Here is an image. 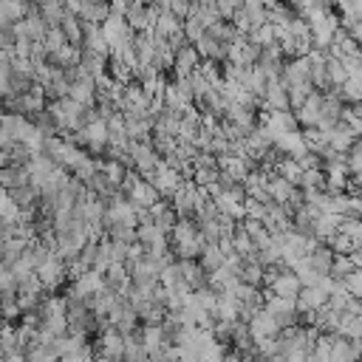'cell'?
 <instances>
[{
	"label": "cell",
	"instance_id": "obj_43",
	"mask_svg": "<svg viewBox=\"0 0 362 362\" xmlns=\"http://www.w3.org/2000/svg\"><path fill=\"white\" fill-rule=\"evenodd\" d=\"M192 181H195L198 187L209 189L212 184H218V181H221V170H218V167H198V170L192 173Z\"/></svg>",
	"mask_w": 362,
	"mask_h": 362
},
{
	"label": "cell",
	"instance_id": "obj_42",
	"mask_svg": "<svg viewBox=\"0 0 362 362\" xmlns=\"http://www.w3.org/2000/svg\"><path fill=\"white\" fill-rule=\"evenodd\" d=\"M68 45V40H65V34H62V28H48V34H45V40H42V48H45V54L48 57H54L59 48H65Z\"/></svg>",
	"mask_w": 362,
	"mask_h": 362
},
{
	"label": "cell",
	"instance_id": "obj_31",
	"mask_svg": "<svg viewBox=\"0 0 362 362\" xmlns=\"http://www.w3.org/2000/svg\"><path fill=\"white\" fill-rule=\"evenodd\" d=\"M325 74H328L331 90H337V88H342V85L348 82V71H345L342 59H337V57H328V59H325Z\"/></svg>",
	"mask_w": 362,
	"mask_h": 362
},
{
	"label": "cell",
	"instance_id": "obj_37",
	"mask_svg": "<svg viewBox=\"0 0 362 362\" xmlns=\"http://www.w3.org/2000/svg\"><path fill=\"white\" fill-rule=\"evenodd\" d=\"M0 351H3V356H8V354H25L14 325H6V328L0 331Z\"/></svg>",
	"mask_w": 362,
	"mask_h": 362
},
{
	"label": "cell",
	"instance_id": "obj_33",
	"mask_svg": "<svg viewBox=\"0 0 362 362\" xmlns=\"http://www.w3.org/2000/svg\"><path fill=\"white\" fill-rule=\"evenodd\" d=\"M334 11L339 14L342 28H351V25L362 23V0H356V3H339Z\"/></svg>",
	"mask_w": 362,
	"mask_h": 362
},
{
	"label": "cell",
	"instance_id": "obj_41",
	"mask_svg": "<svg viewBox=\"0 0 362 362\" xmlns=\"http://www.w3.org/2000/svg\"><path fill=\"white\" fill-rule=\"evenodd\" d=\"M339 337H345V339H362V317L342 314V322H339Z\"/></svg>",
	"mask_w": 362,
	"mask_h": 362
},
{
	"label": "cell",
	"instance_id": "obj_22",
	"mask_svg": "<svg viewBox=\"0 0 362 362\" xmlns=\"http://www.w3.org/2000/svg\"><path fill=\"white\" fill-rule=\"evenodd\" d=\"M139 339H141V345H144V351H147V359H150V354H156V351H161L164 345H170L161 325H141V328H139Z\"/></svg>",
	"mask_w": 362,
	"mask_h": 362
},
{
	"label": "cell",
	"instance_id": "obj_1",
	"mask_svg": "<svg viewBox=\"0 0 362 362\" xmlns=\"http://www.w3.org/2000/svg\"><path fill=\"white\" fill-rule=\"evenodd\" d=\"M122 192H124V198H127L136 209H153V206L161 201L158 189H156L150 181H144L136 170H130V173H127L124 184H122Z\"/></svg>",
	"mask_w": 362,
	"mask_h": 362
},
{
	"label": "cell",
	"instance_id": "obj_56",
	"mask_svg": "<svg viewBox=\"0 0 362 362\" xmlns=\"http://www.w3.org/2000/svg\"><path fill=\"white\" fill-rule=\"evenodd\" d=\"M359 246H362V243H359Z\"/></svg>",
	"mask_w": 362,
	"mask_h": 362
},
{
	"label": "cell",
	"instance_id": "obj_9",
	"mask_svg": "<svg viewBox=\"0 0 362 362\" xmlns=\"http://www.w3.org/2000/svg\"><path fill=\"white\" fill-rule=\"evenodd\" d=\"M102 34H105V40H107V45H110V54H113L116 48H122L124 42L133 40V31H130L127 20L119 17V14H110V17L102 23Z\"/></svg>",
	"mask_w": 362,
	"mask_h": 362
},
{
	"label": "cell",
	"instance_id": "obj_55",
	"mask_svg": "<svg viewBox=\"0 0 362 362\" xmlns=\"http://www.w3.org/2000/svg\"><path fill=\"white\" fill-rule=\"evenodd\" d=\"M0 359H3V351H0Z\"/></svg>",
	"mask_w": 362,
	"mask_h": 362
},
{
	"label": "cell",
	"instance_id": "obj_30",
	"mask_svg": "<svg viewBox=\"0 0 362 362\" xmlns=\"http://www.w3.org/2000/svg\"><path fill=\"white\" fill-rule=\"evenodd\" d=\"M37 8H40V17L45 20L48 28H59V23H62L65 14H68L65 3H57V0H45V3H40Z\"/></svg>",
	"mask_w": 362,
	"mask_h": 362
},
{
	"label": "cell",
	"instance_id": "obj_6",
	"mask_svg": "<svg viewBox=\"0 0 362 362\" xmlns=\"http://www.w3.org/2000/svg\"><path fill=\"white\" fill-rule=\"evenodd\" d=\"M96 356H105L107 362L124 359V337L116 328H105L96 334Z\"/></svg>",
	"mask_w": 362,
	"mask_h": 362
},
{
	"label": "cell",
	"instance_id": "obj_52",
	"mask_svg": "<svg viewBox=\"0 0 362 362\" xmlns=\"http://www.w3.org/2000/svg\"><path fill=\"white\" fill-rule=\"evenodd\" d=\"M238 6H240V3H232V0H221V3H215V8H218V17H221L223 23H232V17H235Z\"/></svg>",
	"mask_w": 362,
	"mask_h": 362
},
{
	"label": "cell",
	"instance_id": "obj_53",
	"mask_svg": "<svg viewBox=\"0 0 362 362\" xmlns=\"http://www.w3.org/2000/svg\"><path fill=\"white\" fill-rule=\"evenodd\" d=\"M351 260H354V266L362 272V246H356V249L351 252Z\"/></svg>",
	"mask_w": 362,
	"mask_h": 362
},
{
	"label": "cell",
	"instance_id": "obj_46",
	"mask_svg": "<svg viewBox=\"0 0 362 362\" xmlns=\"http://www.w3.org/2000/svg\"><path fill=\"white\" fill-rule=\"evenodd\" d=\"M300 187L303 189H325V173L322 170H303Z\"/></svg>",
	"mask_w": 362,
	"mask_h": 362
},
{
	"label": "cell",
	"instance_id": "obj_10",
	"mask_svg": "<svg viewBox=\"0 0 362 362\" xmlns=\"http://www.w3.org/2000/svg\"><path fill=\"white\" fill-rule=\"evenodd\" d=\"M184 181H187V178H184L178 170L167 167V164H164V158H161V164H158V170H156V175H153V181H150V184L158 189V195H164V198H173Z\"/></svg>",
	"mask_w": 362,
	"mask_h": 362
},
{
	"label": "cell",
	"instance_id": "obj_21",
	"mask_svg": "<svg viewBox=\"0 0 362 362\" xmlns=\"http://www.w3.org/2000/svg\"><path fill=\"white\" fill-rule=\"evenodd\" d=\"M337 232H339V215L320 212L317 221H314V240H317V243H328Z\"/></svg>",
	"mask_w": 362,
	"mask_h": 362
},
{
	"label": "cell",
	"instance_id": "obj_24",
	"mask_svg": "<svg viewBox=\"0 0 362 362\" xmlns=\"http://www.w3.org/2000/svg\"><path fill=\"white\" fill-rule=\"evenodd\" d=\"M99 173L107 178V184L110 187H116V189H122V184H124V178H127V167L122 164V161H116V158H99Z\"/></svg>",
	"mask_w": 362,
	"mask_h": 362
},
{
	"label": "cell",
	"instance_id": "obj_7",
	"mask_svg": "<svg viewBox=\"0 0 362 362\" xmlns=\"http://www.w3.org/2000/svg\"><path fill=\"white\" fill-rule=\"evenodd\" d=\"M280 82L288 88H297V85H308L311 82V62L308 57H294V59H286L283 62V71H280Z\"/></svg>",
	"mask_w": 362,
	"mask_h": 362
},
{
	"label": "cell",
	"instance_id": "obj_5",
	"mask_svg": "<svg viewBox=\"0 0 362 362\" xmlns=\"http://www.w3.org/2000/svg\"><path fill=\"white\" fill-rule=\"evenodd\" d=\"M136 238H139V243L144 246V252H147L150 257H161V255L170 252V235H167L161 226H156V223L139 226V229H136Z\"/></svg>",
	"mask_w": 362,
	"mask_h": 362
},
{
	"label": "cell",
	"instance_id": "obj_28",
	"mask_svg": "<svg viewBox=\"0 0 362 362\" xmlns=\"http://www.w3.org/2000/svg\"><path fill=\"white\" fill-rule=\"evenodd\" d=\"M294 192H297V187L288 184L286 178H280V175H272V178H269V195H272V204L286 206V204L294 198Z\"/></svg>",
	"mask_w": 362,
	"mask_h": 362
},
{
	"label": "cell",
	"instance_id": "obj_16",
	"mask_svg": "<svg viewBox=\"0 0 362 362\" xmlns=\"http://www.w3.org/2000/svg\"><path fill=\"white\" fill-rule=\"evenodd\" d=\"M107 322H110V328H116L122 337L139 334V314H136V308H130L127 303H122V305L107 317Z\"/></svg>",
	"mask_w": 362,
	"mask_h": 362
},
{
	"label": "cell",
	"instance_id": "obj_12",
	"mask_svg": "<svg viewBox=\"0 0 362 362\" xmlns=\"http://www.w3.org/2000/svg\"><path fill=\"white\" fill-rule=\"evenodd\" d=\"M201 54L195 51V45H181L178 51H175V59H173V71H175V79H187L189 74H195L198 68H201Z\"/></svg>",
	"mask_w": 362,
	"mask_h": 362
},
{
	"label": "cell",
	"instance_id": "obj_49",
	"mask_svg": "<svg viewBox=\"0 0 362 362\" xmlns=\"http://www.w3.org/2000/svg\"><path fill=\"white\" fill-rule=\"evenodd\" d=\"M342 286H345V291H348L354 300H362V272H359V269H354V272L342 280Z\"/></svg>",
	"mask_w": 362,
	"mask_h": 362
},
{
	"label": "cell",
	"instance_id": "obj_29",
	"mask_svg": "<svg viewBox=\"0 0 362 362\" xmlns=\"http://www.w3.org/2000/svg\"><path fill=\"white\" fill-rule=\"evenodd\" d=\"M215 320H223V322H238V320H240V303H238L232 294H218Z\"/></svg>",
	"mask_w": 362,
	"mask_h": 362
},
{
	"label": "cell",
	"instance_id": "obj_40",
	"mask_svg": "<svg viewBox=\"0 0 362 362\" xmlns=\"http://www.w3.org/2000/svg\"><path fill=\"white\" fill-rule=\"evenodd\" d=\"M303 139H305L308 153H314V156H322L325 150H331L328 147V136L322 130H303Z\"/></svg>",
	"mask_w": 362,
	"mask_h": 362
},
{
	"label": "cell",
	"instance_id": "obj_32",
	"mask_svg": "<svg viewBox=\"0 0 362 362\" xmlns=\"http://www.w3.org/2000/svg\"><path fill=\"white\" fill-rule=\"evenodd\" d=\"M274 175H280V178H286L288 184L300 187L303 167H300V161H294V158H280V161H277V167H274Z\"/></svg>",
	"mask_w": 362,
	"mask_h": 362
},
{
	"label": "cell",
	"instance_id": "obj_48",
	"mask_svg": "<svg viewBox=\"0 0 362 362\" xmlns=\"http://www.w3.org/2000/svg\"><path fill=\"white\" fill-rule=\"evenodd\" d=\"M204 34H206V28H204L195 17H187V20H184V37H187V42H189V45H195Z\"/></svg>",
	"mask_w": 362,
	"mask_h": 362
},
{
	"label": "cell",
	"instance_id": "obj_25",
	"mask_svg": "<svg viewBox=\"0 0 362 362\" xmlns=\"http://www.w3.org/2000/svg\"><path fill=\"white\" fill-rule=\"evenodd\" d=\"M334 257H337V255L331 252L328 243H317V246L311 249V255H308V263H311V269H314L317 274H331Z\"/></svg>",
	"mask_w": 362,
	"mask_h": 362
},
{
	"label": "cell",
	"instance_id": "obj_15",
	"mask_svg": "<svg viewBox=\"0 0 362 362\" xmlns=\"http://www.w3.org/2000/svg\"><path fill=\"white\" fill-rule=\"evenodd\" d=\"M274 150H277V156H283V158H294V161H297V158H303V156L308 153L305 139H303V130L277 136V139H274Z\"/></svg>",
	"mask_w": 362,
	"mask_h": 362
},
{
	"label": "cell",
	"instance_id": "obj_8",
	"mask_svg": "<svg viewBox=\"0 0 362 362\" xmlns=\"http://www.w3.org/2000/svg\"><path fill=\"white\" fill-rule=\"evenodd\" d=\"M257 124L269 127V130L274 133V139L283 136V133H297V130H300L297 116H294L291 110H263L260 119H257Z\"/></svg>",
	"mask_w": 362,
	"mask_h": 362
},
{
	"label": "cell",
	"instance_id": "obj_36",
	"mask_svg": "<svg viewBox=\"0 0 362 362\" xmlns=\"http://www.w3.org/2000/svg\"><path fill=\"white\" fill-rule=\"evenodd\" d=\"M263 266L252 257V260H243V269H240V283H246V286H255V288H260L263 286Z\"/></svg>",
	"mask_w": 362,
	"mask_h": 362
},
{
	"label": "cell",
	"instance_id": "obj_54",
	"mask_svg": "<svg viewBox=\"0 0 362 362\" xmlns=\"http://www.w3.org/2000/svg\"><path fill=\"white\" fill-rule=\"evenodd\" d=\"M3 362H25V354H8L3 356Z\"/></svg>",
	"mask_w": 362,
	"mask_h": 362
},
{
	"label": "cell",
	"instance_id": "obj_3",
	"mask_svg": "<svg viewBox=\"0 0 362 362\" xmlns=\"http://www.w3.org/2000/svg\"><path fill=\"white\" fill-rule=\"evenodd\" d=\"M263 23H269V11H266V6L257 3V0L240 3L238 11H235V17H232V25H235L240 34H246V37H249L255 28H260Z\"/></svg>",
	"mask_w": 362,
	"mask_h": 362
},
{
	"label": "cell",
	"instance_id": "obj_14",
	"mask_svg": "<svg viewBox=\"0 0 362 362\" xmlns=\"http://www.w3.org/2000/svg\"><path fill=\"white\" fill-rule=\"evenodd\" d=\"M269 291L274 294V297H283V300H297V294L303 291V283H300V277L291 272V269H280V274L274 277V283L269 286Z\"/></svg>",
	"mask_w": 362,
	"mask_h": 362
},
{
	"label": "cell",
	"instance_id": "obj_51",
	"mask_svg": "<svg viewBox=\"0 0 362 362\" xmlns=\"http://www.w3.org/2000/svg\"><path fill=\"white\" fill-rule=\"evenodd\" d=\"M189 6H192V3H187V0H170V3H167V11L184 23V20L189 17Z\"/></svg>",
	"mask_w": 362,
	"mask_h": 362
},
{
	"label": "cell",
	"instance_id": "obj_38",
	"mask_svg": "<svg viewBox=\"0 0 362 362\" xmlns=\"http://www.w3.org/2000/svg\"><path fill=\"white\" fill-rule=\"evenodd\" d=\"M59 28H62V34H65V40H68L71 45H79V48H82V20H79V17L65 14V20L59 23Z\"/></svg>",
	"mask_w": 362,
	"mask_h": 362
},
{
	"label": "cell",
	"instance_id": "obj_50",
	"mask_svg": "<svg viewBox=\"0 0 362 362\" xmlns=\"http://www.w3.org/2000/svg\"><path fill=\"white\" fill-rule=\"evenodd\" d=\"M328 246H331V252H334V255H351V252L356 249V246H354V243H351L345 235H339V232H337V235L328 240Z\"/></svg>",
	"mask_w": 362,
	"mask_h": 362
},
{
	"label": "cell",
	"instance_id": "obj_39",
	"mask_svg": "<svg viewBox=\"0 0 362 362\" xmlns=\"http://www.w3.org/2000/svg\"><path fill=\"white\" fill-rule=\"evenodd\" d=\"M339 235H345L354 246H359L362 243V218H351V215L339 218Z\"/></svg>",
	"mask_w": 362,
	"mask_h": 362
},
{
	"label": "cell",
	"instance_id": "obj_2",
	"mask_svg": "<svg viewBox=\"0 0 362 362\" xmlns=\"http://www.w3.org/2000/svg\"><path fill=\"white\" fill-rule=\"evenodd\" d=\"M45 110L51 113V119H54V124H57L59 133H76V130H79V116H82L85 107H79L71 96H65V99L48 102Z\"/></svg>",
	"mask_w": 362,
	"mask_h": 362
},
{
	"label": "cell",
	"instance_id": "obj_47",
	"mask_svg": "<svg viewBox=\"0 0 362 362\" xmlns=\"http://www.w3.org/2000/svg\"><path fill=\"white\" fill-rule=\"evenodd\" d=\"M25 362H59V359L45 345H28L25 348Z\"/></svg>",
	"mask_w": 362,
	"mask_h": 362
},
{
	"label": "cell",
	"instance_id": "obj_27",
	"mask_svg": "<svg viewBox=\"0 0 362 362\" xmlns=\"http://www.w3.org/2000/svg\"><path fill=\"white\" fill-rule=\"evenodd\" d=\"M82 23H90V25H102L107 17H110V6L107 3H79V14H76Z\"/></svg>",
	"mask_w": 362,
	"mask_h": 362
},
{
	"label": "cell",
	"instance_id": "obj_34",
	"mask_svg": "<svg viewBox=\"0 0 362 362\" xmlns=\"http://www.w3.org/2000/svg\"><path fill=\"white\" fill-rule=\"evenodd\" d=\"M127 283H130V272H127L124 263H113V266L105 272V286H110L113 291H122Z\"/></svg>",
	"mask_w": 362,
	"mask_h": 362
},
{
	"label": "cell",
	"instance_id": "obj_35",
	"mask_svg": "<svg viewBox=\"0 0 362 362\" xmlns=\"http://www.w3.org/2000/svg\"><path fill=\"white\" fill-rule=\"evenodd\" d=\"M249 40L263 51V48H274L277 45V31H274V25L272 23H263L260 28H255L252 34H249Z\"/></svg>",
	"mask_w": 362,
	"mask_h": 362
},
{
	"label": "cell",
	"instance_id": "obj_13",
	"mask_svg": "<svg viewBox=\"0 0 362 362\" xmlns=\"http://www.w3.org/2000/svg\"><path fill=\"white\" fill-rule=\"evenodd\" d=\"M37 277H40V283H42L45 291H54V288H59V286L65 283V277H68V263H62V260L54 255L45 266L37 269Z\"/></svg>",
	"mask_w": 362,
	"mask_h": 362
},
{
	"label": "cell",
	"instance_id": "obj_4",
	"mask_svg": "<svg viewBox=\"0 0 362 362\" xmlns=\"http://www.w3.org/2000/svg\"><path fill=\"white\" fill-rule=\"evenodd\" d=\"M263 308L277 320L280 331L294 328V325H297V320H300L297 300H283V297H274L272 291H263Z\"/></svg>",
	"mask_w": 362,
	"mask_h": 362
},
{
	"label": "cell",
	"instance_id": "obj_44",
	"mask_svg": "<svg viewBox=\"0 0 362 362\" xmlns=\"http://www.w3.org/2000/svg\"><path fill=\"white\" fill-rule=\"evenodd\" d=\"M354 269H356V266H354L351 255H337V257H334V266H331V277H334L337 283H342Z\"/></svg>",
	"mask_w": 362,
	"mask_h": 362
},
{
	"label": "cell",
	"instance_id": "obj_17",
	"mask_svg": "<svg viewBox=\"0 0 362 362\" xmlns=\"http://www.w3.org/2000/svg\"><path fill=\"white\" fill-rule=\"evenodd\" d=\"M320 107H322V93L314 90V93L305 99V105L294 113V116H297V124L305 127V130H317V127H320V119H322Z\"/></svg>",
	"mask_w": 362,
	"mask_h": 362
},
{
	"label": "cell",
	"instance_id": "obj_19",
	"mask_svg": "<svg viewBox=\"0 0 362 362\" xmlns=\"http://www.w3.org/2000/svg\"><path fill=\"white\" fill-rule=\"evenodd\" d=\"M325 305H328V294L320 291L317 286L303 288V291L297 294V311H300V317H303V314H314V311H320V308H325Z\"/></svg>",
	"mask_w": 362,
	"mask_h": 362
},
{
	"label": "cell",
	"instance_id": "obj_20",
	"mask_svg": "<svg viewBox=\"0 0 362 362\" xmlns=\"http://www.w3.org/2000/svg\"><path fill=\"white\" fill-rule=\"evenodd\" d=\"M288 90L286 85L277 79V82H269L266 93H263V110H288Z\"/></svg>",
	"mask_w": 362,
	"mask_h": 362
},
{
	"label": "cell",
	"instance_id": "obj_26",
	"mask_svg": "<svg viewBox=\"0 0 362 362\" xmlns=\"http://www.w3.org/2000/svg\"><path fill=\"white\" fill-rule=\"evenodd\" d=\"M198 263H201V269H204V272H206V277H209V274H215L218 269H223L226 255L221 252V246H218V243H206V246H204V252H201V257H198Z\"/></svg>",
	"mask_w": 362,
	"mask_h": 362
},
{
	"label": "cell",
	"instance_id": "obj_11",
	"mask_svg": "<svg viewBox=\"0 0 362 362\" xmlns=\"http://www.w3.org/2000/svg\"><path fill=\"white\" fill-rule=\"evenodd\" d=\"M246 328H249V337H252V342H257V339H272V337H280V325H277V320L266 311V308H260L249 322H246Z\"/></svg>",
	"mask_w": 362,
	"mask_h": 362
},
{
	"label": "cell",
	"instance_id": "obj_45",
	"mask_svg": "<svg viewBox=\"0 0 362 362\" xmlns=\"http://www.w3.org/2000/svg\"><path fill=\"white\" fill-rule=\"evenodd\" d=\"M20 215H23V209L11 201V195H6V198L0 201V221H3V223H20Z\"/></svg>",
	"mask_w": 362,
	"mask_h": 362
},
{
	"label": "cell",
	"instance_id": "obj_18",
	"mask_svg": "<svg viewBox=\"0 0 362 362\" xmlns=\"http://www.w3.org/2000/svg\"><path fill=\"white\" fill-rule=\"evenodd\" d=\"M122 305V297H119V291H113L110 286H105L96 297H93V303H90V311H93V317H99V320H107L116 308Z\"/></svg>",
	"mask_w": 362,
	"mask_h": 362
},
{
	"label": "cell",
	"instance_id": "obj_23",
	"mask_svg": "<svg viewBox=\"0 0 362 362\" xmlns=\"http://www.w3.org/2000/svg\"><path fill=\"white\" fill-rule=\"evenodd\" d=\"M325 136H328V147H331L334 153H339V156H348L351 144L356 141V139H354V133H351V130H348L342 122H339V124H334V127H331Z\"/></svg>",
	"mask_w": 362,
	"mask_h": 362
}]
</instances>
